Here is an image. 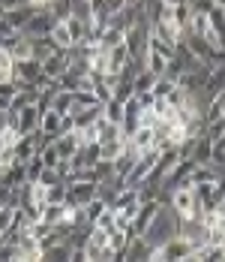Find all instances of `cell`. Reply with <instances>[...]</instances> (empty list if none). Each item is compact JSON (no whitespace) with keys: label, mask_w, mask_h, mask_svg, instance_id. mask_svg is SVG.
I'll return each mask as SVG.
<instances>
[{"label":"cell","mask_w":225,"mask_h":262,"mask_svg":"<svg viewBox=\"0 0 225 262\" xmlns=\"http://www.w3.org/2000/svg\"><path fill=\"white\" fill-rule=\"evenodd\" d=\"M177 226H180V214H177L171 205H165V208L153 217V223L144 229L141 238L150 241V244H162V241H168V238L177 235Z\"/></svg>","instance_id":"obj_1"},{"label":"cell","mask_w":225,"mask_h":262,"mask_svg":"<svg viewBox=\"0 0 225 262\" xmlns=\"http://www.w3.org/2000/svg\"><path fill=\"white\" fill-rule=\"evenodd\" d=\"M39 76H42V63L36 57H27V60H15L12 63V81H15L18 91H33Z\"/></svg>","instance_id":"obj_2"},{"label":"cell","mask_w":225,"mask_h":262,"mask_svg":"<svg viewBox=\"0 0 225 262\" xmlns=\"http://www.w3.org/2000/svg\"><path fill=\"white\" fill-rule=\"evenodd\" d=\"M189 253H195L192 244H189L186 238L174 235V238H168V241H162V244L153 247L150 262H174V259H180V256H189Z\"/></svg>","instance_id":"obj_3"},{"label":"cell","mask_w":225,"mask_h":262,"mask_svg":"<svg viewBox=\"0 0 225 262\" xmlns=\"http://www.w3.org/2000/svg\"><path fill=\"white\" fill-rule=\"evenodd\" d=\"M165 208L159 199H150V202H141L138 205V214L132 217V223H129V238H138L144 235V229H147L150 223H153V217L159 214V211Z\"/></svg>","instance_id":"obj_4"},{"label":"cell","mask_w":225,"mask_h":262,"mask_svg":"<svg viewBox=\"0 0 225 262\" xmlns=\"http://www.w3.org/2000/svg\"><path fill=\"white\" fill-rule=\"evenodd\" d=\"M168 205H171L180 217H201V214H204L201 205H198V199H195V193H192V190H180V187L171 190V202H168Z\"/></svg>","instance_id":"obj_5"},{"label":"cell","mask_w":225,"mask_h":262,"mask_svg":"<svg viewBox=\"0 0 225 262\" xmlns=\"http://www.w3.org/2000/svg\"><path fill=\"white\" fill-rule=\"evenodd\" d=\"M153 247L156 244H150V241H144V238H129L123 247V253H117V262H150V256H153Z\"/></svg>","instance_id":"obj_6"},{"label":"cell","mask_w":225,"mask_h":262,"mask_svg":"<svg viewBox=\"0 0 225 262\" xmlns=\"http://www.w3.org/2000/svg\"><path fill=\"white\" fill-rule=\"evenodd\" d=\"M147 39H150V25L129 27V30H126V36H123L129 54H132V57H141V60H144V54H147Z\"/></svg>","instance_id":"obj_7"},{"label":"cell","mask_w":225,"mask_h":262,"mask_svg":"<svg viewBox=\"0 0 225 262\" xmlns=\"http://www.w3.org/2000/svg\"><path fill=\"white\" fill-rule=\"evenodd\" d=\"M54 25H57V18L51 15L48 9H36V12H33V18H30V21L24 25V30H21V33H24L27 39H36V36H48Z\"/></svg>","instance_id":"obj_8"},{"label":"cell","mask_w":225,"mask_h":262,"mask_svg":"<svg viewBox=\"0 0 225 262\" xmlns=\"http://www.w3.org/2000/svg\"><path fill=\"white\" fill-rule=\"evenodd\" d=\"M39 118H42V112L36 108V103H30V105H24L21 112H15V115H12V127L21 133V136L36 133V130H39Z\"/></svg>","instance_id":"obj_9"},{"label":"cell","mask_w":225,"mask_h":262,"mask_svg":"<svg viewBox=\"0 0 225 262\" xmlns=\"http://www.w3.org/2000/svg\"><path fill=\"white\" fill-rule=\"evenodd\" d=\"M69 52L66 49H57V52H51L45 60H42V76H48V79H57V76H63L66 70H69Z\"/></svg>","instance_id":"obj_10"},{"label":"cell","mask_w":225,"mask_h":262,"mask_svg":"<svg viewBox=\"0 0 225 262\" xmlns=\"http://www.w3.org/2000/svg\"><path fill=\"white\" fill-rule=\"evenodd\" d=\"M33 12H36V9H33V6L24 0V3H18V6H12L3 18H6V25L12 27V30H24V25L33 18Z\"/></svg>","instance_id":"obj_11"},{"label":"cell","mask_w":225,"mask_h":262,"mask_svg":"<svg viewBox=\"0 0 225 262\" xmlns=\"http://www.w3.org/2000/svg\"><path fill=\"white\" fill-rule=\"evenodd\" d=\"M54 142V148H57V157L60 160H69L81 148V142H78V136H75V130L72 133H63V136H57V139H51Z\"/></svg>","instance_id":"obj_12"},{"label":"cell","mask_w":225,"mask_h":262,"mask_svg":"<svg viewBox=\"0 0 225 262\" xmlns=\"http://www.w3.org/2000/svg\"><path fill=\"white\" fill-rule=\"evenodd\" d=\"M39 133H42L45 139H57V136H60V115H57L54 108H45V112H42V118H39Z\"/></svg>","instance_id":"obj_13"},{"label":"cell","mask_w":225,"mask_h":262,"mask_svg":"<svg viewBox=\"0 0 225 262\" xmlns=\"http://www.w3.org/2000/svg\"><path fill=\"white\" fill-rule=\"evenodd\" d=\"M66 30H69V36H72V46H78V42H84L87 36H90V21H81V18H75V15H69L66 21Z\"/></svg>","instance_id":"obj_14"},{"label":"cell","mask_w":225,"mask_h":262,"mask_svg":"<svg viewBox=\"0 0 225 262\" xmlns=\"http://www.w3.org/2000/svg\"><path fill=\"white\" fill-rule=\"evenodd\" d=\"M126 142L129 139H114V142H99V160H108V163H114V160L120 157L126 151Z\"/></svg>","instance_id":"obj_15"},{"label":"cell","mask_w":225,"mask_h":262,"mask_svg":"<svg viewBox=\"0 0 225 262\" xmlns=\"http://www.w3.org/2000/svg\"><path fill=\"white\" fill-rule=\"evenodd\" d=\"M75 105V91H57L54 97H51V108L57 112V115H69Z\"/></svg>","instance_id":"obj_16"},{"label":"cell","mask_w":225,"mask_h":262,"mask_svg":"<svg viewBox=\"0 0 225 262\" xmlns=\"http://www.w3.org/2000/svg\"><path fill=\"white\" fill-rule=\"evenodd\" d=\"M129 145L141 154V151H147V148H153V127H138V130L129 136Z\"/></svg>","instance_id":"obj_17"},{"label":"cell","mask_w":225,"mask_h":262,"mask_svg":"<svg viewBox=\"0 0 225 262\" xmlns=\"http://www.w3.org/2000/svg\"><path fill=\"white\" fill-rule=\"evenodd\" d=\"M126 57H129V49H126V42L114 46V49H108V73H117V76H120V70H123Z\"/></svg>","instance_id":"obj_18"},{"label":"cell","mask_w":225,"mask_h":262,"mask_svg":"<svg viewBox=\"0 0 225 262\" xmlns=\"http://www.w3.org/2000/svg\"><path fill=\"white\" fill-rule=\"evenodd\" d=\"M99 118L102 121H111V124H123V103L117 100H108L99 105Z\"/></svg>","instance_id":"obj_19"},{"label":"cell","mask_w":225,"mask_h":262,"mask_svg":"<svg viewBox=\"0 0 225 262\" xmlns=\"http://www.w3.org/2000/svg\"><path fill=\"white\" fill-rule=\"evenodd\" d=\"M168 63H171V60H165L162 54L150 52V49H147V54H144V70H147V73H153V76H165Z\"/></svg>","instance_id":"obj_20"},{"label":"cell","mask_w":225,"mask_h":262,"mask_svg":"<svg viewBox=\"0 0 225 262\" xmlns=\"http://www.w3.org/2000/svg\"><path fill=\"white\" fill-rule=\"evenodd\" d=\"M123 36H126V30H120V27H114V25H108V27H102L99 46H102V49H114V46H120V42H123Z\"/></svg>","instance_id":"obj_21"},{"label":"cell","mask_w":225,"mask_h":262,"mask_svg":"<svg viewBox=\"0 0 225 262\" xmlns=\"http://www.w3.org/2000/svg\"><path fill=\"white\" fill-rule=\"evenodd\" d=\"M51 52H57V46H54L51 33H48V36H36V39H33V57H36L39 63H42Z\"/></svg>","instance_id":"obj_22"},{"label":"cell","mask_w":225,"mask_h":262,"mask_svg":"<svg viewBox=\"0 0 225 262\" xmlns=\"http://www.w3.org/2000/svg\"><path fill=\"white\" fill-rule=\"evenodd\" d=\"M63 214H66V202H63V205H51V202H45L42 211H39V220H45V223H51V226H57V223L63 220Z\"/></svg>","instance_id":"obj_23"},{"label":"cell","mask_w":225,"mask_h":262,"mask_svg":"<svg viewBox=\"0 0 225 262\" xmlns=\"http://www.w3.org/2000/svg\"><path fill=\"white\" fill-rule=\"evenodd\" d=\"M99 124V142H114V139H126L123 130H120V124H111V121H96Z\"/></svg>","instance_id":"obj_24"},{"label":"cell","mask_w":225,"mask_h":262,"mask_svg":"<svg viewBox=\"0 0 225 262\" xmlns=\"http://www.w3.org/2000/svg\"><path fill=\"white\" fill-rule=\"evenodd\" d=\"M147 49L156 54H162L165 60H174V46L165 42V39H159V36H153V33H150V39H147Z\"/></svg>","instance_id":"obj_25"},{"label":"cell","mask_w":225,"mask_h":262,"mask_svg":"<svg viewBox=\"0 0 225 262\" xmlns=\"http://www.w3.org/2000/svg\"><path fill=\"white\" fill-rule=\"evenodd\" d=\"M174 88H177L174 79H168V76H156V79H153V88H150V94H153V97H168Z\"/></svg>","instance_id":"obj_26"},{"label":"cell","mask_w":225,"mask_h":262,"mask_svg":"<svg viewBox=\"0 0 225 262\" xmlns=\"http://www.w3.org/2000/svg\"><path fill=\"white\" fill-rule=\"evenodd\" d=\"M48 12L57 18V21H66V18L72 15V0H51Z\"/></svg>","instance_id":"obj_27"},{"label":"cell","mask_w":225,"mask_h":262,"mask_svg":"<svg viewBox=\"0 0 225 262\" xmlns=\"http://www.w3.org/2000/svg\"><path fill=\"white\" fill-rule=\"evenodd\" d=\"M51 39H54L57 49H69V46H72V36H69V30H66L63 21H57V25L51 27Z\"/></svg>","instance_id":"obj_28"},{"label":"cell","mask_w":225,"mask_h":262,"mask_svg":"<svg viewBox=\"0 0 225 262\" xmlns=\"http://www.w3.org/2000/svg\"><path fill=\"white\" fill-rule=\"evenodd\" d=\"M45 202H51V205H63V202H66V181L51 184L48 190H45Z\"/></svg>","instance_id":"obj_29"},{"label":"cell","mask_w":225,"mask_h":262,"mask_svg":"<svg viewBox=\"0 0 225 262\" xmlns=\"http://www.w3.org/2000/svg\"><path fill=\"white\" fill-rule=\"evenodd\" d=\"M96 105H102V103L93 97V91H75V105H72V112H78V108H96Z\"/></svg>","instance_id":"obj_30"},{"label":"cell","mask_w":225,"mask_h":262,"mask_svg":"<svg viewBox=\"0 0 225 262\" xmlns=\"http://www.w3.org/2000/svg\"><path fill=\"white\" fill-rule=\"evenodd\" d=\"M192 160L195 163H210V139H204V136H198V142H195V151H192Z\"/></svg>","instance_id":"obj_31"},{"label":"cell","mask_w":225,"mask_h":262,"mask_svg":"<svg viewBox=\"0 0 225 262\" xmlns=\"http://www.w3.org/2000/svg\"><path fill=\"white\" fill-rule=\"evenodd\" d=\"M153 79H156L153 73L141 70V73H138V76L132 79V91H135V94H144V91H150V88H153Z\"/></svg>","instance_id":"obj_32"},{"label":"cell","mask_w":225,"mask_h":262,"mask_svg":"<svg viewBox=\"0 0 225 262\" xmlns=\"http://www.w3.org/2000/svg\"><path fill=\"white\" fill-rule=\"evenodd\" d=\"M93 226L102 229V232H111V229H114V208H108V205H105V211L93 220Z\"/></svg>","instance_id":"obj_33"},{"label":"cell","mask_w":225,"mask_h":262,"mask_svg":"<svg viewBox=\"0 0 225 262\" xmlns=\"http://www.w3.org/2000/svg\"><path fill=\"white\" fill-rule=\"evenodd\" d=\"M126 241H129V235H126V232H120V229H111V232H108V247H111L114 253H123Z\"/></svg>","instance_id":"obj_34"},{"label":"cell","mask_w":225,"mask_h":262,"mask_svg":"<svg viewBox=\"0 0 225 262\" xmlns=\"http://www.w3.org/2000/svg\"><path fill=\"white\" fill-rule=\"evenodd\" d=\"M162 100H165V103H168V108H183V105H186V100H189V94H186V91H180V88H174V91H171V94H168V97H162Z\"/></svg>","instance_id":"obj_35"},{"label":"cell","mask_w":225,"mask_h":262,"mask_svg":"<svg viewBox=\"0 0 225 262\" xmlns=\"http://www.w3.org/2000/svg\"><path fill=\"white\" fill-rule=\"evenodd\" d=\"M12 57H15V60H27V57H33V39L21 36V42L12 49Z\"/></svg>","instance_id":"obj_36"},{"label":"cell","mask_w":225,"mask_h":262,"mask_svg":"<svg viewBox=\"0 0 225 262\" xmlns=\"http://www.w3.org/2000/svg\"><path fill=\"white\" fill-rule=\"evenodd\" d=\"M102 211H105V202H102L99 196H96L93 202H87V205H84V217H87V223H90V226H93V220L99 217Z\"/></svg>","instance_id":"obj_37"},{"label":"cell","mask_w":225,"mask_h":262,"mask_svg":"<svg viewBox=\"0 0 225 262\" xmlns=\"http://www.w3.org/2000/svg\"><path fill=\"white\" fill-rule=\"evenodd\" d=\"M72 15L81 21H90V0H72Z\"/></svg>","instance_id":"obj_38"},{"label":"cell","mask_w":225,"mask_h":262,"mask_svg":"<svg viewBox=\"0 0 225 262\" xmlns=\"http://www.w3.org/2000/svg\"><path fill=\"white\" fill-rule=\"evenodd\" d=\"M12 211L15 208H9V205H0V238L9 232V226H12Z\"/></svg>","instance_id":"obj_39"},{"label":"cell","mask_w":225,"mask_h":262,"mask_svg":"<svg viewBox=\"0 0 225 262\" xmlns=\"http://www.w3.org/2000/svg\"><path fill=\"white\" fill-rule=\"evenodd\" d=\"M156 124H159V118H156L153 108H141L138 112V127H156Z\"/></svg>","instance_id":"obj_40"},{"label":"cell","mask_w":225,"mask_h":262,"mask_svg":"<svg viewBox=\"0 0 225 262\" xmlns=\"http://www.w3.org/2000/svg\"><path fill=\"white\" fill-rule=\"evenodd\" d=\"M57 181H63V178L57 175V169H42L39 178H36V184H42V187H51V184H57Z\"/></svg>","instance_id":"obj_41"},{"label":"cell","mask_w":225,"mask_h":262,"mask_svg":"<svg viewBox=\"0 0 225 262\" xmlns=\"http://www.w3.org/2000/svg\"><path fill=\"white\" fill-rule=\"evenodd\" d=\"M213 6H216L213 0H192V3H189V9H192V12H204V15H207Z\"/></svg>","instance_id":"obj_42"},{"label":"cell","mask_w":225,"mask_h":262,"mask_svg":"<svg viewBox=\"0 0 225 262\" xmlns=\"http://www.w3.org/2000/svg\"><path fill=\"white\" fill-rule=\"evenodd\" d=\"M69 262H90V259H87L84 247H69Z\"/></svg>","instance_id":"obj_43"},{"label":"cell","mask_w":225,"mask_h":262,"mask_svg":"<svg viewBox=\"0 0 225 262\" xmlns=\"http://www.w3.org/2000/svg\"><path fill=\"white\" fill-rule=\"evenodd\" d=\"M6 33H12V27L6 25V18H0V39H3Z\"/></svg>","instance_id":"obj_44"},{"label":"cell","mask_w":225,"mask_h":262,"mask_svg":"<svg viewBox=\"0 0 225 262\" xmlns=\"http://www.w3.org/2000/svg\"><path fill=\"white\" fill-rule=\"evenodd\" d=\"M174 262H201V256L198 253H189V256H180V259H174Z\"/></svg>","instance_id":"obj_45"},{"label":"cell","mask_w":225,"mask_h":262,"mask_svg":"<svg viewBox=\"0 0 225 262\" xmlns=\"http://www.w3.org/2000/svg\"><path fill=\"white\" fill-rule=\"evenodd\" d=\"M9 103H12L9 97H0V112H9Z\"/></svg>","instance_id":"obj_46"},{"label":"cell","mask_w":225,"mask_h":262,"mask_svg":"<svg viewBox=\"0 0 225 262\" xmlns=\"http://www.w3.org/2000/svg\"><path fill=\"white\" fill-rule=\"evenodd\" d=\"M165 6H180V3H186V0H162Z\"/></svg>","instance_id":"obj_47"},{"label":"cell","mask_w":225,"mask_h":262,"mask_svg":"<svg viewBox=\"0 0 225 262\" xmlns=\"http://www.w3.org/2000/svg\"><path fill=\"white\" fill-rule=\"evenodd\" d=\"M213 3H216V6H225V0H213Z\"/></svg>","instance_id":"obj_48"},{"label":"cell","mask_w":225,"mask_h":262,"mask_svg":"<svg viewBox=\"0 0 225 262\" xmlns=\"http://www.w3.org/2000/svg\"><path fill=\"white\" fill-rule=\"evenodd\" d=\"M219 250H222V256H225V241H222V244H219Z\"/></svg>","instance_id":"obj_49"},{"label":"cell","mask_w":225,"mask_h":262,"mask_svg":"<svg viewBox=\"0 0 225 262\" xmlns=\"http://www.w3.org/2000/svg\"><path fill=\"white\" fill-rule=\"evenodd\" d=\"M12 262H27V259H21V256H15V259H12Z\"/></svg>","instance_id":"obj_50"},{"label":"cell","mask_w":225,"mask_h":262,"mask_svg":"<svg viewBox=\"0 0 225 262\" xmlns=\"http://www.w3.org/2000/svg\"><path fill=\"white\" fill-rule=\"evenodd\" d=\"M186 3H192V0H186Z\"/></svg>","instance_id":"obj_51"},{"label":"cell","mask_w":225,"mask_h":262,"mask_svg":"<svg viewBox=\"0 0 225 262\" xmlns=\"http://www.w3.org/2000/svg\"><path fill=\"white\" fill-rule=\"evenodd\" d=\"M0 244H3V238H0Z\"/></svg>","instance_id":"obj_52"}]
</instances>
